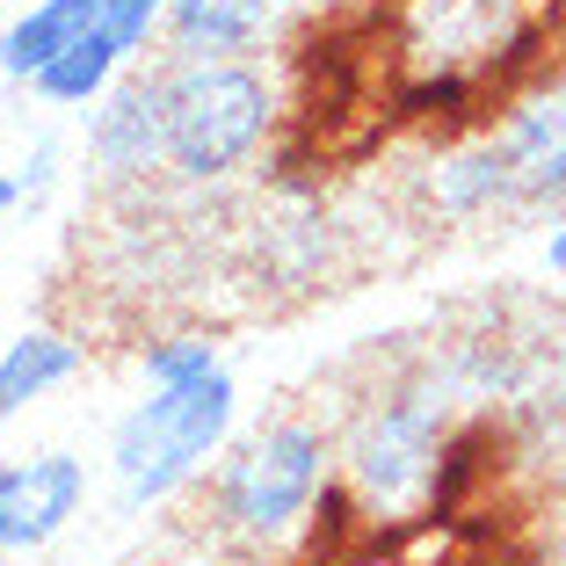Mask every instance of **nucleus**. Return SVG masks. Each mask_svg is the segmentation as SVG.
Masks as SVG:
<instances>
[{"label":"nucleus","mask_w":566,"mask_h":566,"mask_svg":"<svg viewBox=\"0 0 566 566\" xmlns=\"http://www.w3.org/2000/svg\"><path fill=\"white\" fill-rule=\"evenodd\" d=\"M531 22L523 0H400L392 15V59L407 73H458V81L486 87L523 59Z\"/></svg>","instance_id":"5"},{"label":"nucleus","mask_w":566,"mask_h":566,"mask_svg":"<svg viewBox=\"0 0 566 566\" xmlns=\"http://www.w3.org/2000/svg\"><path fill=\"white\" fill-rule=\"evenodd\" d=\"M167 8H175V0H109L102 30H109V44L124 51V66H132L153 36H167Z\"/></svg>","instance_id":"15"},{"label":"nucleus","mask_w":566,"mask_h":566,"mask_svg":"<svg viewBox=\"0 0 566 566\" xmlns=\"http://www.w3.org/2000/svg\"><path fill=\"white\" fill-rule=\"evenodd\" d=\"M429 203L443 218H494V211H509V167H501L494 132L465 138V146H450L443 160H436Z\"/></svg>","instance_id":"12"},{"label":"nucleus","mask_w":566,"mask_h":566,"mask_svg":"<svg viewBox=\"0 0 566 566\" xmlns=\"http://www.w3.org/2000/svg\"><path fill=\"white\" fill-rule=\"evenodd\" d=\"M15 211H22V182L0 167V218H15Z\"/></svg>","instance_id":"18"},{"label":"nucleus","mask_w":566,"mask_h":566,"mask_svg":"<svg viewBox=\"0 0 566 566\" xmlns=\"http://www.w3.org/2000/svg\"><path fill=\"white\" fill-rule=\"evenodd\" d=\"M59 160H66V153H59V138H36L30 153H22V167H15V182H22V203H44V189L59 182Z\"/></svg>","instance_id":"16"},{"label":"nucleus","mask_w":566,"mask_h":566,"mask_svg":"<svg viewBox=\"0 0 566 566\" xmlns=\"http://www.w3.org/2000/svg\"><path fill=\"white\" fill-rule=\"evenodd\" d=\"M233 415H240L233 370H218L203 385H167V392H146L124 407L109 429V480H117L124 509H160L189 480H203V465L233 436Z\"/></svg>","instance_id":"4"},{"label":"nucleus","mask_w":566,"mask_h":566,"mask_svg":"<svg viewBox=\"0 0 566 566\" xmlns=\"http://www.w3.org/2000/svg\"><path fill=\"white\" fill-rule=\"evenodd\" d=\"M87 370V342L66 327H22L0 349V421L30 415L36 400H51L59 385H73Z\"/></svg>","instance_id":"11"},{"label":"nucleus","mask_w":566,"mask_h":566,"mask_svg":"<svg viewBox=\"0 0 566 566\" xmlns=\"http://www.w3.org/2000/svg\"><path fill=\"white\" fill-rule=\"evenodd\" d=\"M102 15H109V0H30V8L0 30V81L30 87L59 51H73L81 36H95Z\"/></svg>","instance_id":"10"},{"label":"nucleus","mask_w":566,"mask_h":566,"mask_svg":"<svg viewBox=\"0 0 566 566\" xmlns=\"http://www.w3.org/2000/svg\"><path fill=\"white\" fill-rule=\"evenodd\" d=\"M509 167V211H566V87L523 95L494 124Z\"/></svg>","instance_id":"8"},{"label":"nucleus","mask_w":566,"mask_h":566,"mask_svg":"<svg viewBox=\"0 0 566 566\" xmlns=\"http://www.w3.org/2000/svg\"><path fill=\"white\" fill-rule=\"evenodd\" d=\"M342 443L319 421H269L248 443H233L211 465V537L233 552H276L283 537H298L313 501H327Z\"/></svg>","instance_id":"2"},{"label":"nucleus","mask_w":566,"mask_h":566,"mask_svg":"<svg viewBox=\"0 0 566 566\" xmlns=\"http://www.w3.org/2000/svg\"><path fill=\"white\" fill-rule=\"evenodd\" d=\"M87 160L109 182H146L167 167V73H132L87 109Z\"/></svg>","instance_id":"7"},{"label":"nucleus","mask_w":566,"mask_h":566,"mask_svg":"<svg viewBox=\"0 0 566 566\" xmlns=\"http://www.w3.org/2000/svg\"><path fill=\"white\" fill-rule=\"evenodd\" d=\"M545 269H552V276H566V218L552 226V240H545Z\"/></svg>","instance_id":"17"},{"label":"nucleus","mask_w":566,"mask_h":566,"mask_svg":"<svg viewBox=\"0 0 566 566\" xmlns=\"http://www.w3.org/2000/svg\"><path fill=\"white\" fill-rule=\"evenodd\" d=\"M117 81H124V51L109 44V30H95V36H81L73 51H59V59L30 81V95L44 102V109H81V117H87Z\"/></svg>","instance_id":"13"},{"label":"nucleus","mask_w":566,"mask_h":566,"mask_svg":"<svg viewBox=\"0 0 566 566\" xmlns=\"http://www.w3.org/2000/svg\"><path fill=\"white\" fill-rule=\"evenodd\" d=\"M276 132V81L254 59H175L167 66V175L211 189Z\"/></svg>","instance_id":"3"},{"label":"nucleus","mask_w":566,"mask_h":566,"mask_svg":"<svg viewBox=\"0 0 566 566\" xmlns=\"http://www.w3.org/2000/svg\"><path fill=\"white\" fill-rule=\"evenodd\" d=\"M450 436H458V421H450L443 378H392L385 392H370V407L342 436V465H334L349 509L370 523L429 516Z\"/></svg>","instance_id":"1"},{"label":"nucleus","mask_w":566,"mask_h":566,"mask_svg":"<svg viewBox=\"0 0 566 566\" xmlns=\"http://www.w3.org/2000/svg\"><path fill=\"white\" fill-rule=\"evenodd\" d=\"M87 509V458L81 450H30L0 458V559H36L44 545L81 523Z\"/></svg>","instance_id":"6"},{"label":"nucleus","mask_w":566,"mask_h":566,"mask_svg":"<svg viewBox=\"0 0 566 566\" xmlns=\"http://www.w3.org/2000/svg\"><path fill=\"white\" fill-rule=\"evenodd\" d=\"M226 370V356H218L211 334H167V342H146V356H138V378H146V392H167V385H203Z\"/></svg>","instance_id":"14"},{"label":"nucleus","mask_w":566,"mask_h":566,"mask_svg":"<svg viewBox=\"0 0 566 566\" xmlns=\"http://www.w3.org/2000/svg\"><path fill=\"white\" fill-rule=\"evenodd\" d=\"M283 0H175L167 8V51L175 59H248L276 30Z\"/></svg>","instance_id":"9"}]
</instances>
